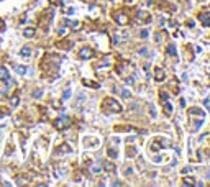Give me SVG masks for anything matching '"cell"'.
I'll list each match as a JSON object with an SVG mask.
<instances>
[{"instance_id":"obj_1","label":"cell","mask_w":210,"mask_h":187,"mask_svg":"<svg viewBox=\"0 0 210 187\" xmlns=\"http://www.w3.org/2000/svg\"><path fill=\"white\" fill-rule=\"evenodd\" d=\"M79 57H82V59L92 57V49H90V48H82V49L79 51Z\"/></svg>"},{"instance_id":"obj_2","label":"cell","mask_w":210,"mask_h":187,"mask_svg":"<svg viewBox=\"0 0 210 187\" xmlns=\"http://www.w3.org/2000/svg\"><path fill=\"white\" fill-rule=\"evenodd\" d=\"M10 79V74H8L7 67H0V81H5L7 82Z\"/></svg>"},{"instance_id":"obj_3","label":"cell","mask_w":210,"mask_h":187,"mask_svg":"<svg viewBox=\"0 0 210 187\" xmlns=\"http://www.w3.org/2000/svg\"><path fill=\"white\" fill-rule=\"evenodd\" d=\"M64 123H68V116H62L61 120H56V122H54V127H56V128H64V127H62Z\"/></svg>"},{"instance_id":"obj_4","label":"cell","mask_w":210,"mask_h":187,"mask_svg":"<svg viewBox=\"0 0 210 187\" xmlns=\"http://www.w3.org/2000/svg\"><path fill=\"white\" fill-rule=\"evenodd\" d=\"M23 35H25L26 38H31V36H35V28H25V30H23Z\"/></svg>"},{"instance_id":"obj_5","label":"cell","mask_w":210,"mask_h":187,"mask_svg":"<svg viewBox=\"0 0 210 187\" xmlns=\"http://www.w3.org/2000/svg\"><path fill=\"white\" fill-rule=\"evenodd\" d=\"M20 54H22V56H30V54H31V49H30L28 46H25V48H22V51H20Z\"/></svg>"},{"instance_id":"obj_6","label":"cell","mask_w":210,"mask_h":187,"mask_svg":"<svg viewBox=\"0 0 210 187\" xmlns=\"http://www.w3.org/2000/svg\"><path fill=\"white\" fill-rule=\"evenodd\" d=\"M15 71H17L18 74H25V72H26V67H23V66H15Z\"/></svg>"},{"instance_id":"obj_7","label":"cell","mask_w":210,"mask_h":187,"mask_svg":"<svg viewBox=\"0 0 210 187\" xmlns=\"http://www.w3.org/2000/svg\"><path fill=\"white\" fill-rule=\"evenodd\" d=\"M10 103H12V107H17V105H18V97L13 95V97L10 99Z\"/></svg>"},{"instance_id":"obj_8","label":"cell","mask_w":210,"mask_h":187,"mask_svg":"<svg viewBox=\"0 0 210 187\" xmlns=\"http://www.w3.org/2000/svg\"><path fill=\"white\" fill-rule=\"evenodd\" d=\"M41 94H43V90H41V89H38V90L33 92V97H35V99H38V97H41Z\"/></svg>"},{"instance_id":"obj_9","label":"cell","mask_w":210,"mask_h":187,"mask_svg":"<svg viewBox=\"0 0 210 187\" xmlns=\"http://www.w3.org/2000/svg\"><path fill=\"white\" fill-rule=\"evenodd\" d=\"M0 135H2V127H0Z\"/></svg>"},{"instance_id":"obj_10","label":"cell","mask_w":210,"mask_h":187,"mask_svg":"<svg viewBox=\"0 0 210 187\" xmlns=\"http://www.w3.org/2000/svg\"><path fill=\"white\" fill-rule=\"evenodd\" d=\"M0 118H2V112H0Z\"/></svg>"}]
</instances>
